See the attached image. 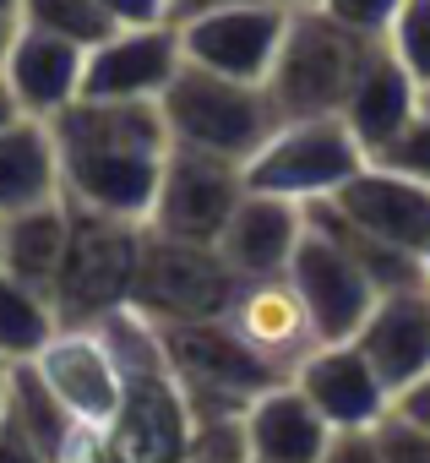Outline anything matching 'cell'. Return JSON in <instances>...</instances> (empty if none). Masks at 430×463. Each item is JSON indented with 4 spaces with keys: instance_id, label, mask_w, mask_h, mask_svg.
<instances>
[{
    "instance_id": "28",
    "label": "cell",
    "mask_w": 430,
    "mask_h": 463,
    "mask_svg": "<svg viewBox=\"0 0 430 463\" xmlns=\"http://www.w3.org/2000/svg\"><path fill=\"white\" fill-rule=\"evenodd\" d=\"M376 164H392V169H403V175H419V180H430V93H425V104H419V115H414V126L376 158Z\"/></svg>"
},
{
    "instance_id": "13",
    "label": "cell",
    "mask_w": 430,
    "mask_h": 463,
    "mask_svg": "<svg viewBox=\"0 0 430 463\" xmlns=\"http://www.w3.org/2000/svg\"><path fill=\"white\" fill-rule=\"evenodd\" d=\"M294 387L316 403V414L332 430H376L392 414V392L376 376V365L360 354L354 338L343 344H316L294 365Z\"/></svg>"
},
{
    "instance_id": "38",
    "label": "cell",
    "mask_w": 430,
    "mask_h": 463,
    "mask_svg": "<svg viewBox=\"0 0 430 463\" xmlns=\"http://www.w3.org/2000/svg\"><path fill=\"white\" fill-rule=\"evenodd\" d=\"M419 273H425V289H430V241H425V251H419Z\"/></svg>"
},
{
    "instance_id": "23",
    "label": "cell",
    "mask_w": 430,
    "mask_h": 463,
    "mask_svg": "<svg viewBox=\"0 0 430 463\" xmlns=\"http://www.w3.org/2000/svg\"><path fill=\"white\" fill-rule=\"evenodd\" d=\"M55 333H61L55 300L0 268V365H33Z\"/></svg>"
},
{
    "instance_id": "6",
    "label": "cell",
    "mask_w": 430,
    "mask_h": 463,
    "mask_svg": "<svg viewBox=\"0 0 430 463\" xmlns=\"http://www.w3.org/2000/svg\"><path fill=\"white\" fill-rule=\"evenodd\" d=\"M365 164H370V153H365L360 137L343 126V115L284 120V126L246 158V191L316 207V202L338 196Z\"/></svg>"
},
{
    "instance_id": "30",
    "label": "cell",
    "mask_w": 430,
    "mask_h": 463,
    "mask_svg": "<svg viewBox=\"0 0 430 463\" xmlns=\"http://www.w3.org/2000/svg\"><path fill=\"white\" fill-rule=\"evenodd\" d=\"M55 463H120V452H115L104 425H77L66 436V447L55 452Z\"/></svg>"
},
{
    "instance_id": "16",
    "label": "cell",
    "mask_w": 430,
    "mask_h": 463,
    "mask_svg": "<svg viewBox=\"0 0 430 463\" xmlns=\"http://www.w3.org/2000/svg\"><path fill=\"white\" fill-rule=\"evenodd\" d=\"M82 71H88L82 44L17 23V39H12V55H6L0 77H6V88L28 120H55L82 99Z\"/></svg>"
},
{
    "instance_id": "8",
    "label": "cell",
    "mask_w": 430,
    "mask_h": 463,
    "mask_svg": "<svg viewBox=\"0 0 430 463\" xmlns=\"http://www.w3.org/2000/svg\"><path fill=\"white\" fill-rule=\"evenodd\" d=\"M240 202H246V164L196 153V147H169L147 229L191 241V246H219Z\"/></svg>"
},
{
    "instance_id": "9",
    "label": "cell",
    "mask_w": 430,
    "mask_h": 463,
    "mask_svg": "<svg viewBox=\"0 0 430 463\" xmlns=\"http://www.w3.org/2000/svg\"><path fill=\"white\" fill-rule=\"evenodd\" d=\"M289 284H294V295L305 300V317H311V327H316L322 344L354 338V333L365 327L370 306L381 300L376 279L354 262V251H349L343 241L327 235L322 223L305 229V241H300V251H294V262H289Z\"/></svg>"
},
{
    "instance_id": "26",
    "label": "cell",
    "mask_w": 430,
    "mask_h": 463,
    "mask_svg": "<svg viewBox=\"0 0 430 463\" xmlns=\"http://www.w3.org/2000/svg\"><path fill=\"white\" fill-rule=\"evenodd\" d=\"M387 50L408 66V77L430 93V0H403V12L387 28Z\"/></svg>"
},
{
    "instance_id": "20",
    "label": "cell",
    "mask_w": 430,
    "mask_h": 463,
    "mask_svg": "<svg viewBox=\"0 0 430 463\" xmlns=\"http://www.w3.org/2000/svg\"><path fill=\"white\" fill-rule=\"evenodd\" d=\"M246 425H251L257 463H322L327 447H332V425L294 387V376L278 382V387H267L262 398H251Z\"/></svg>"
},
{
    "instance_id": "29",
    "label": "cell",
    "mask_w": 430,
    "mask_h": 463,
    "mask_svg": "<svg viewBox=\"0 0 430 463\" xmlns=\"http://www.w3.org/2000/svg\"><path fill=\"white\" fill-rule=\"evenodd\" d=\"M376 441H381V458L387 463H430V430L408 425L403 414H387L376 425Z\"/></svg>"
},
{
    "instance_id": "4",
    "label": "cell",
    "mask_w": 430,
    "mask_h": 463,
    "mask_svg": "<svg viewBox=\"0 0 430 463\" xmlns=\"http://www.w3.org/2000/svg\"><path fill=\"white\" fill-rule=\"evenodd\" d=\"M142 229L147 223H126V218L71 207V241H66V257H61V273L50 289L61 327H98L131 306Z\"/></svg>"
},
{
    "instance_id": "33",
    "label": "cell",
    "mask_w": 430,
    "mask_h": 463,
    "mask_svg": "<svg viewBox=\"0 0 430 463\" xmlns=\"http://www.w3.org/2000/svg\"><path fill=\"white\" fill-rule=\"evenodd\" d=\"M98 6H104L120 28H153V23H169V0H98Z\"/></svg>"
},
{
    "instance_id": "12",
    "label": "cell",
    "mask_w": 430,
    "mask_h": 463,
    "mask_svg": "<svg viewBox=\"0 0 430 463\" xmlns=\"http://www.w3.org/2000/svg\"><path fill=\"white\" fill-rule=\"evenodd\" d=\"M33 371L77 425H109L120 414L126 371H120V360L98 327H61L39 349Z\"/></svg>"
},
{
    "instance_id": "7",
    "label": "cell",
    "mask_w": 430,
    "mask_h": 463,
    "mask_svg": "<svg viewBox=\"0 0 430 463\" xmlns=\"http://www.w3.org/2000/svg\"><path fill=\"white\" fill-rule=\"evenodd\" d=\"M235 295H240V273L219 257V246H191L158 235V229H142L131 311H142L147 322H207V317H229Z\"/></svg>"
},
{
    "instance_id": "19",
    "label": "cell",
    "mask_w": 430,
    "mask_h": 463,
    "mask_svg": "<svg viewBox=\"0 0 430 463\" xmlns=\"http://www.w3.org/2000/svg\"><path fill=\"white\" fill-rule=\"evenodd\" d=\"M229 322H235L240 338H246L262 360H273L284 376H294V365L322 344L316 327H311V317H305V300H300L294 284H289V273H284V279L240 284V295H235V306H229Z\"/></svg>"
},
{
    "instance_id": "15",
    "label": "cell",
    "mask_w": 430,
    "mask_h": 463,
    "mask_svg": "<svg viewBox=\"0 0 430 463\" xmlns=\"http://www.w3.org/2000/svg\"><path fill=\"white\" fill-rule=\"evenodd\" d=\"M305 229H311V213L300 202L246 191V202L235 207L229 229L219 235V257L240 273V284L284 279L294 251H300V241H305Z\"/></svg>"
},
{
    "instance_id": "31",
    "label": "cell",
    "mask_w": 430,
    "mask_h": 463,
    "mask_svg": "<svg viewBox=\"0 0 430 463\" xmlns=\"http://www.w3.org/2000/svg\"><path fill=\"white\" fill-rule=\"evenodd\" d=\"M322 463H387L376 430H332V447Z\"/></svg>"
},
{
    "instance_id": "11",
    "label": "cell",
    "mask_w": 430,
    "mask_h": 463,
    "mask_svg": "<svg viewBox=\"0 0 430 463\" xmlns=\"http://www.w3.org/2000/svg\"><path fill=\"white\" fill-rule=\"evenodd\" d=\"M316 207H327L354 235H365L376 246H392V251H408V257H419L425 241H430V180L403 175V169L376 164V158L338 196H327Z\"/></svg>"
},
{
    "instance_id": "32",
    "label": "cell",
    "mask_w": 430,
    "mask_h": 463,
    "mask_svg": "<svg viewBox=\"0 0 430 463\" xmlns=\"http://www.w3.org/2000/svg\"><path fill=\"white\" fill-rule=\"evenodd\" d=\"M0 463H55L12 414H0Z\"/></svg>"
},
{
    "instance_id": "27",
    "label": "cell",
    "mask_w": 430,
    "mask_h": 463,
    "mask_svg": "<svg viewBox=\"0 0 430 463\" xmlns=\"http://www.w3.org/2000/svg\"><path fill=\"white\" fill-rule=\"evenodd\" d=\"M316 6H322L327 17H338L343 28L365 33V39H387L392 17L403 12V0H316Z\"/></svg>"
},
{
    "instance_id": "25",
    "label": "cell",
    "mask_w": 430,
    "mask_h": 463,
    "mask_svg": "<svg viewBox=\"0 0 430 463\" xmlns=\"http://www.w3.org/2000/svg\"><path fill=\"white\" fill-rule=\"evenodd\" d=\"M185 463H257V447H251L246 409H212V414H191Z\"/></svg>"
},
{
    "instance_id": "2",
    "label": "cell",
    "mask_w": 430,
    "mask_h": 463,
    "mask_svg": "<svg viewBox=\"0 0 430 463\" xmlns=\"http://www.w3.org/2000/svg\"><path fill=\"white\" fill-rule=\"evenodd\" d=\"M376 39L343 28L322 6H294L278 61L267 71V93L284 120H316V115H343Z\"/></svg>"
},
{
    "instance_id": "40",
    "label": "cell",
    "mask_w": 430,
    "mask_h": 463,
    "mask_svg": "<svg viewBox=\"0 0 430 463\" xmlns=\"http://www.w3.org/2000/svg\"><path fill=\"white\" fill-rule=\"evenodd\" d=\"M0 414H6V365H0Z\"/></svg>"
},
{
    "instance_id": "5",
    "label": "cell",
    "mask_w": 430,
    "mask_h": 463,
    "mask_svg": "<svg viewBox=\"0 0 430 463\" xmlns=\"http://www.w3.org/2000/svg\"><path fill=\"white\" fill-rule=\"evenodd\" d=\"M164 360L174 371V382L191 398V414H212V409H251V398H262L267 387L289 382L273 360H262L240 327L229 317H207V322H153Z\"/></svg>"
},
{
    "instance_id": "24",
    "label": "cell",
    "mask_w": 430,
    "mask_h": 463,
    "mask_svg": "<svg viewBox=\"0 0 430 463\" xmlns=\"http://www.w3.org/2000/svg\"><path fill=\"white\" fill-rule=\"evenodd\" d=\"M17 23L23 28H39V33H55V39H71L82 50H93L109 33H120V23L98 6V0H23Z\"/></svg>"
},
{
    "instance_id": "43",
    "label": "cell",
    "mask_w": 430,
    "mask_h": 463,
    "mask_svg": "<svg viewBox=\"0 0 430 463\" xmlns=\"http://www.w3.org/2000/svg\"><path fill=\"white\" fill-rule=\"evenodd\" d=\"M169 12H174V0H169Z\"/></svg>"
},
{
    "instance_id": "36",
    "label": "cell",
    "mask_w": 430,
    "mask_h": 463,
    "mask_svg": "<svg viewBox=\"0 0 430 463\" xmlns=\"http://www.w3.org/2000/svg\"><path fill=\"white\" fill-rule=\"evenodd\" d=\"M12 120H23V109H17V99H12V88H6V77H0V131H6Z\"/></svg>"
},
{
    "instance_id": "34",
    "label": "cell",
    "mask_w": 430,
    "mask_h": 463,
    "mask_svg": "<svg viewBox=\"0 0 430 463\" xmlns=\"http://www.w3.org/2000/svg\"><path fill=\"white\" fill-rule=\"evenodd\" d=\"M392 414H403L408 425H419V430H430V371L419 376V382H408L397 398H392Z\"/></svg>"
},
{
    "instance_id": "22",
    "label": "cell",
    "mask_w": 430,
    "mask_h": 463,
    "mask_svg": "<svg viewBox=\"0 0 430 463\" xmlns=\"http://www.w3.org/2000/svg\"><path fill=\"white\" fill-rule=\"evenodd\" d=\"M66 241H71V202L66 196H55L44 207H28V213H12L6 218V262L0 268L50 295L55 273H61V257H66Z\"/></svg>"
},
{
    "instance_id": "42",
    "label": "cell",
    "mask_w": 430,
    "mask_h": 463,
    "mask_svg": "<svg viewBox=\"0 0 430 463\" xmlns=\"http://www.w3.org/2000/svg\"><path fill=\"white\" fill-rule=\"evenodd\" d=\"M284 6H316V0H284Z\"/></svg>"
},
{
    "instance_id": "1",
    "label": "cell",
    "mask_w": 430,
    "mask_h": 463,
    "mask_svg": "<svg viewBox=\"0 0 430 463\" xmlns=\"http://www.w3.org/2000/svg\"><path fill=\"white\" fill-rule=\"evenodd\" d=\"M50 131L61 147V196L71 207L147 223L174 147L158 99H77Z\"/></svg>"
},
{
    "instance_id": "3",
    "label": "cell",
    "mask_w": 430,
    "mask_h": 463,
    "mask_svg": "<svg viewBox=\"0 0 430 463\" xmlns=\"http://www.w3.org/2000/svg\"><path fill=\"white\" fill-rule=\"evenodd\" d=\"M169 142L174 147H196V153H219L246 164L278 126V104L267 93V82H235L201 66H180V77L164 88L158 99Z\"/></svg>"
},
{
    "instance_id": "21",
    "label": "cell",
    "mask_w": 430,
    "mask_h": 463,
    "mask_svg": "<svg viewBox=\"0 0 430 463\" xmlns=\"http://www.w3.org/2000/svg\"><path fill=\"white\" fill-rule=\"evenodd\" d=\"M61 196V147L50 120H12L0 131V218Z\"/></svg>"
},
{
    "instance_id": "10",
    "label": "cell",
    "mask_w": 430,
    "mask_h": 463,
    "mask_svg": "<svg viewBox=\"0 0 430 463\" xmlns=\"http://www.w3.org/2000/svg\"><path fill=\"white\" fill-rule=\"evenodd\" d=\"M289 12L294 6H284V0H262V6H224V12H201V17L174 23L185 66L219 71L235 82H267L284 28H289Z\"/></svg>"
},
{
    "instance_id": "18",
    "label": "cell",
    "mask_w": 430,
    "mask_h": 463,
    "mask_svg": "<svg viewBox=\"0 0 430 463\" xmlns=\"http://www.w3.org/2000/svg\"><path fill=\"white\" fill-rule=\"evenodd\" d=\"M419 104H425V88H419V82L408 77V66L387 50V39H376L370 61H365V71H360V82H354V93H349V104H343V126L360 137V147H365L370 158H381V153L414 126Z\"/></svg>"
},
{
    "instance_id": "41",
    "label": "cell",
    "mask_w": 430,
    "mask_h": 463,
    "mask_svg": "<svg viewBox=\"0 0 430 463\" xmlns=\"http://www.w3.org/2000/svg\"><path fill=\"white\" fill-rule=\"evenodd\" d=\"M0 262H6V218H0Z\"/></svg>"
},
{
    "instance_id": "35",
    "label": "cell",
    "mask_w": 430,
    "mask_h": 463,
    "mask_svg": "<svg viewBox=\"0 0 430 463\" xmlns=\"http://www.w3.org/2000/svg\"><path fill=\"white\" fill-rule=\"evenodd\" d=\"M224 6H262V0H174L169 23H185V17H201V12H224Z\"/></svg>"
},
{
    "instance_id": "39",
    "label": "cell",
    "mask_w": 430,
    "mask_h": 463,
    "mask_svg": "<svg viewBox=\"0 0 430 463\" xmlns=\"http://www.w3.org/2000/svg\"><path fill=\"white\" fill-rule=\"evenodd\" d=\"M17 6H23V0H0V17H17Z\"/></svg>"
},
{
    "instance_id": "37",
    "label": "cell",
    "mask_w": 430,
    "mask_h": 463,
    "mask_svg": "<svg viewBox=\"0 0 430 463\" xmlns=\"http://www.w3.org/2000/svg\"><path fill=\"white\" fill-rule=\"evenodd\" d=\"M12 39H17V17H0V71H6V55H12Z\"/></svg>"
},
{
    "instance_id": "17",
    "label": "cell",
    "mask_w": 430,
    "mask_h": 463,
    "mask_svg": "<svg viewBox=\"0 0 430 463\" xmlns=\"http://www.w3.org/2000/svg\"><path fill=\"white\" fill-rule=\"evenodd\" d=\"M360 354L376 365L387 392L397 398L408 382L430 371V289H392L370 306L365 327L354 333Z\"/></svg>"
},
{
    "instance_id": "14",
    "label": "cell",
    "mask_w": 430,
    "mask_h": 463,
    "mask_svg": "<svg viewBox=\"0 0 430 463\" xmlns=\"http://www.w3.org/2000/svg\"><path fill=\"white\" fill-rule=\"evenodd\" d=\"M180 66H185V50H180L174 23L120 28L88 50L82 99H164V88L180 77Z\"/></svg>"
}]
</instances>
